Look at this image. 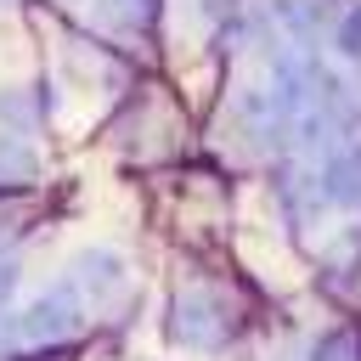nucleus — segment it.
I'll use <instances>...</instances> for the list:
<instances>
[{
	"label": "nucleus",
	"mask_w": 361,
	"mask_h": 361,
	"mask_svg": "<svg viewBox=\"0 0 361 361\" xmlns=\"http://www.w3.org/2000/svg\"><path fill=\"white\" fill-rule=\"evenodd\" d=\"M344 51H350V56H361V11L344 23Z\"/></svg>",
	"instance_id": "nucleus-1"
}]
</instances>
